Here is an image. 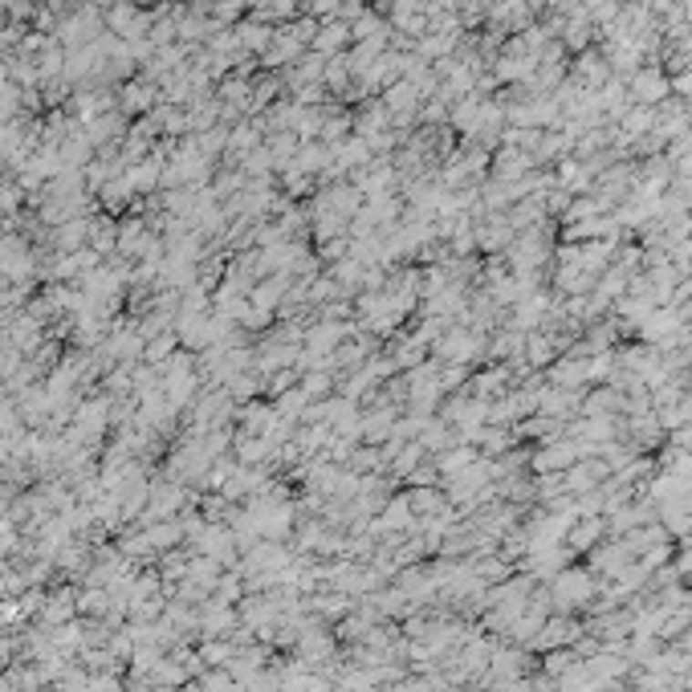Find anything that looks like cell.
<instances>
[{"label":"cell","mask_w":692,"mask_h":692,"mask_svg":"<svg viewBox=\"0 0 692 692\" xmlns=\"http://www.w3.org/2000/svg\"><path fill=\"white\" fill-rule=\"evenodd\" d=\"M558 603L563 607H571V603H583L586 594H591V578H586L583 571H566V574H558Z\"/></svg>","instance_id":"cell-1"}]
</instances>
